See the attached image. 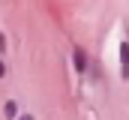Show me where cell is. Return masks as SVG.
<instances>
[{
  "instance_id": "cell-4",
  "label": "cell",
  "mask_w": 129,
  "mask_h": 120,
  "mask_svg": "<svg viewBox=\"0 0 129 120\" xmlns=\"http://www.w3.org/2000/svg\"><path fill=\"white\" fill-rule=\"evenodd\" d=\"M0 78H6V63L0 60Z\"/></svg>"
},
{
  "instance_id": "cell-1",
  "label": "cell",
  "mask_w": 129,
  "mask_h": 120,
  "mask_svg": "<svg viewBox=\"0 0 129 120\" xmlns=\"http://www.w3.org/2000/svg\"><path fill=\"white\" fill-rule=\"evenodd\" d=\"M3 117H6V120H18V117H21L15 99H6V102H3Z\"/></svg>"
},
{
  "instance_id": "cell-3",
  "label": "cell",
  "mask_w": 129,
  "mask_h": 120,
  "mask_svg": "<svg viewBox=\"0 0 129 120\" xmlns=\"http://www.w3.org/2000/svg\"><path fill=\"white\" fill-rule=\"evenodd\" d=\"M6 51H9V45H6V33L0 30V54H6Z\"/></svg>"
},
{
  "instance_id": "cell-5",
  "label": "cell",
  "mask_w": 129,
  "mask_h": 120,
  "mask_svg": "<svg viewBox=\"0 0 129 120\" xmlns=\"http://www.w3.org/2000/svg\"><path fill=\"white\" fill-rule=\"evenodd\" d=\"M18 120H36V117H33V114H21Z\"/></svg>"
},
{
  "instance_id": "cell-2",
  "label": "cell",
  "mask_w": 129,
  "mask_h": 120,
  "mask_svg": "<svg viewBox=\"0 0 129 120\" xmlns=\"http://www.w3.org/2000/svg\"><path fill=\"white\" fill-rule=\"evenodd\" d=\"M72 60H75V72H87V54H84V48H75V54H72Z\"/></svg>"
}]
</instances>
